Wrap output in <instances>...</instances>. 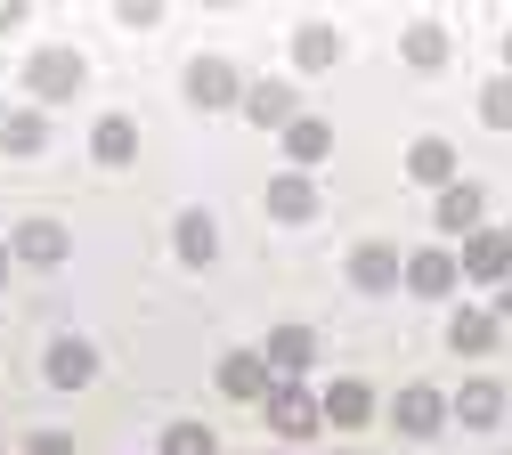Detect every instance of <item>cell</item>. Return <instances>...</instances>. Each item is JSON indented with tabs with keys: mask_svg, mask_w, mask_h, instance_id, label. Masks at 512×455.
<instances>
[{
	"mask_svg": "<svg viewBox=\"0 0 512 455\" xmlns=\"http://www.w3.org/2000/svg\"><path fill=\"white\" fill-rule=\"evenodd\" d=\"M90 90V65H82V49H66V41H49V49H33L25 57V98L49 114V106H66V98H82Z\"/></svg>",
	"mask_w": 512,
	"mask_h": 455,
	"instance_id": "obj_1",
	"label": "cell"
},
{
	"mask_svg": "<svg viewBox=\"0 0 512 455\" xmlns=\"http://www.w3.org/2000/svg\"><path fill=\"white\" fill-rule=\"evenodd\" d=\"M179 90H187V106H196V114H228V106H244V90H252V82L236 74L228 57H212V49H204L196 65H187V82H179Z\"/></svg>",
	"mask_w": 512,
	"mask_h": 455,
	"instance_id": "obj_2",
	"label": "cell"
},
{
	"mask_svg": "<svg viewBox=\"0 0 512 455\" xmlns=\"http://www.w3.org/2000/svg\"><path fill=\"white\" fill-rule=\"evenodd\" d=\"M261 415H269L277 439H317V431H326V407H317V390H301V382H277L261 399Z\"/></svg>",
	"mask_w": 512,
	"mask_h": 455,
	"instance_id": "obj_3",
	"label": "cell"
},
{
	"mask_svg": "<svg viewBox=\"0 0 512 455\" xmlns=\"http://www.w3.org/2000/svg\"><path fill=\"white\" fill-rule=\"evenodd\" d=\"M391 431H399V439H439V431H447V390L407 382L399 399H391Z\"/></svg>",
	"mask_w": 512,
	"mask_h": 455,
	"instance_id": "obj_4",
	"label": "cell"
},
{
	"mask_svg": "<svg viewBox=\"0 0 512 455\" xmlns=\"http://www.w3.org/2000/svg\"><path fill=\"white\" fill-rule=\"evenodd\" d=\"M350 285H358V293H399V285H407V252L382 244V236H366V244L350 252Z\"/></svg>",
	"mask_w": 512,
	"mask_h": 455,
	"instance_id": "obj_5",
	"label": "cell"
},
{
	"mask_svg": "<svg viewBox=\"0 0 512 455\" xmlns=\"http://www.w3.org/2000/svg\"><path fill=\"white\" fill-rule=\"evenodd\" d=\"M447 415H456L464 431H496V423H512V399H504V382H488V374H472L456 399H447Z\"/></svg>",
	"mask_w": 512,
	"mask_h": 455,
	"instance_id": "obj_6",
	"label": "cell"
},
{
	"mask_svg": "<svg viewBox=\"0 0 512 455\" xmlns=\"http://www.w3.org/2000/svg\"><path fill=\"white\" fill-rule=\"evenodd\" d=\"M456 260H464L472 285H504V277H512V228H472Z\"/></svg>",
	"mask_w": 512,
	"mask_h": 455,
	"instance_id": "obj_7",
	"label": "cell"
},
{
	"mask_svg": "<svg viewBox=\"0 0 512 455\" xmlns=\"http://www.w3.org/2000/svg\"><path fill=\"white\" fill-rule=\"evenodd\" d=\"M317 407H326V431H366L374 423V390L358 374H334L326 390H317Z\"/></svg>",
	"mask_w": 512,
	"mask_h": 455,
	"instance_id": "obj_8",
	"label": "cell"
},
{
	"mask_svg": "<svg viewBox=\"0 0 512 455\" xmlns=\"http://www.w3.org/2000/svg\"><path fill=\"white\" fill-rule=\"evenodd\" d=\"M261 204H269L277 228H309V220H317V179H309V171H277Z\"/></svg>",
	"mask_w": 512,
	"mask_h": 455,
	"instance_id": "obj_9",
	"label": "cell"
},
{
	"mask_svg": "<svg viewBox=\"0 0 512 455\" xmlns=\"http://www.w3.org/2000/svg\"><path fill=\"white\" fill-rule=\"evenodd\" d=\"M41 374H49L57 390H90V382H98V350H90L82 334H57V342L41 350Z\"/></svg>",
	"mask_w": 512,
	"mask_h": 455,
	"instance_id": "obj_10",
	"label": "cell"
},
{
	"mask_svg": "<svg viewBox=\"0 0 512 455\" xmlns=\"http://www.w3.org/2000/svg\"><path fill=\"white\" fill-rule=\"evenodd\" d=\"M244 114L261 122V130H277V139H285V130L301 122V90H293L285 74H269V82H252V90H244Z\"/></svg>",
	"mask_w": 512,
	"mask_h": 455,
	"instance_id": "obj_11",
	"label": "cell"
},
{
	"mask_svg": "<svg viewBox=\"0 0 512 455\" xmlns=\"http://www.w3.org/2000/svg\"><path fill=\"white\" fill-rule=\"evenodd\" d=\"M456 285H464V260L447 252V244H423V252H407V293L439 301V293H456Z\"/></svg>",
	"mask_w": 512,
	"mask_h": 455,
	"instance_id": "obj_12",
	"label": "cell"
},
{
	"mask_svg": "<svg viewBox=\"0 0 512 455\" xmlns=\"http://www.w3.org/2000/svg\"><path fill=\"white\" fill-rule=\"evenodd\" d=\"M171 252L187 260V269H212V260H220V220H212L204 204H187V212L171 220Z\"/></svg>",
	"mask_w": 512,
	"mask_h": 455,
	"instance_id": "obj_13",
	"label": "cell"
},
{
	"mask_svg": "<svg viewBox=\"0 0 512 455\" xmlns=\"http://www.w3.org/2000/svg\"><path fill=\"white\" fill-rule=\"evenodd\" d=\"M9 252L25 260V269H57V260H66V252H74V236H66V228H57V220H41V212H33V220H25L17 236H9Z\"/></svg>",
	"mask_w": 512,
	"mask_h": 455,
	"instance_id": "obj_14",
	"label": "cell"
},
{
	"mask_svg": "<svg viewBox=\"0 0 512 455\" xmlns=\"http://www.w3.org/2000/svg\"><path fill=\"white\" fill-rule=\"evenodd\" d=\"M488 220V195L472 187V179H456V187H439V204H431V228H447V236H472Z\"/></svg>",
	"mask_w": 512,
	"mask_h": 455,
	"instance_id": "obj_15",
	"label": "cell"
},
{
	"mask_svg": "<svg viewBox=\"0 0 512 455\" xmlns=\"http://www.w3.org/2000/svg\"><path fill=\"white\" fill-rule=\"evenodd\" d=\"M220 390H228V399H252V407H261L269 390H277V374H269L261 350H228V358H220Z\"/></svg>",
	"mask_w": 512,
	"mask_h": 455,
	"instance_id": "obj_16",
	"label": "cell"
},
{
	"mask_svg": "<svg viewBox=\"0 0 512 455\" xmlns=\"http://www.w3.org/2000/svg\"><path fill=\"white\" fill-rule=\"evenodd\" d=\"M261 358H269V374H277V382H301V374H309V358H317V334H309V325H277V334L261 342Z\"/></svg>",
	"mask_w": 512,
	"mask_h": 455,
	"instance_id": "obj_17",
	"label": "cell"
},
{
	"mask_svg": "<svg viewBox=\"0 0 512 455\" xmlns=\"http://www.w3.org/2000/svg\"><path fill=\"white\" fill-rule=\"evenodd\" d=\"M293 65H301V74H334V65H342V33H334L326 17L293 25Z\"/></svg>",
	"mask_w": 512,
	"mask_h": 455,
	"instance_id": "obj_18",
	"label": "cell"
},
{
	"mask_svg": "<svg viewBox=\"0 0 512 455\" xmlns=\"http://www.w3.org/2000/svg\"><path fill=\"white\" fill-rule=\"evenodd\" d=\"M407 179L415 187H456V147H447L439 130H423V139L407 147Z\"/></svg>",
	"mask_w": 512,
	"mask_h": 455,
	"instance_id": "obj_19",
	"label": "cell"
},
{
	"mask_svg": "<svg viewBox=\"0 0 512 455\" xmlns=\"http://www.w3.org/2000/svg\"><path fill=\"white\" fill-rule=\"evenodd\" d=\"M90 155H98L106 171L139 163V122H131V114H98V130H90Z\"/></svg>",
	"mask_w": 512,
	"mask_h": 455,
	"instance_id": "obj_20",
	"label": "cell"
},
{
	"mask_svg": "<svg viewBox=\"0 0 512 455\" xmlns=\"http://www.w3.org/2000/svg\"><path fill=\"white\" fill-rule=\"evenodd\" d=\"M496 334H504L496 309H456V317H447V350H456V358H488Z\"/></svg>",
	"mask_w": 512,
	"mask_h": 455,
	"instance_id": "obj_21",
	"label": "cell"
},
{
	"mask_svg": "<svg viewBox=\"0 0 512 455\" xmlns=\"http://www.w3.org/2000/svg\"><path fill=\"white\" fill-rule=\"evenodd\" d=\"M326 155H334V122H326V114H301V122L285 130V163L309 171V163H326Z\"/></svg>",
	"mask_w": 512,
	"mask_h": 455,
	"instance_id": "obj_22",
	"label": "cell"
},
{
	"mask_svg": "<svg viewBox=\"0 0 512 455\" xmlns=\"http://www.w3.org/2000/svg\"><path fill=\"white\" fill-rule=\"evenodd\" d=\"M399 57L415 65V74H439V65H447V25H439V17H415V25L399 33Z\"/></svg>",
	"mask_w": 512,
	"mask_h": 455,
	"instance_id": "obj_23",
	"label": "cell"
},
{
	"mask_svg": "<svg viewBox=\"0 0 512 455\" xmlns=\"http://www.w3.org/2000/svg\"><path fill=\"white\" fill-rule=\"evenodd\" d=\"M0 147H9V155H41L49 147V114L41 106H17L9 122H0Z\"/></svg>",
	"mask_w": 512,
	"mask_h": 455,
	"instance_id": "obj_24",
	"label": "cell"
},
{
	"mask_svg": "<svg viewBox=\"0 0 512 455\" xmlns=\"http://www.w3.org/2000/svg\"><path fill=\"white\" fill-rule=\"evenodd\" d=\"M155 455H220V431L212 423H163V447Z\"/></svg>",
	"mask_w": 512,
	"mask_h": 455,
	"instance_id": "obj_25",
	"label": "cell"
},
{
	"mask_svg": "<svg viewBox=\"0 0 512 455\" xmlns=\"http://www.w3.org/2000/svg\"><path fill=\"white\" fill-rule=\"evenodd\" d=\"M480 122L488 130H512V74H488L480 82Z\"/></svg>",
	"mask_w": 512,
	"mask_h": 455,
	"instance_id": "obj_26",
	"label": "cell"
},
{
	"mask_svg": "<svg viewBox=\"0 0 512 455\" xmlns=\"http://www.w3.org/2000/svg\"><path fill=\"white\" fill-rule=\"evenodd\" d=\"M114 25H131V33L163 25V0H122V9H114Z\"/></svg>",
	"mask_w": 512,
	"mask_h": 455,
	"instance_id": "obj_27",
	"label": "cell"
},
{
	"mask_svg": "<svg viewBox=\"0 0 512 455\" xmlns=\"http://www.w3.org/2000/svg\"><path fill=\"white\" fill-rule=\"evenodd\" d=\"M25 455H74V439H66V431H33Z\"/></svg>",
	"mask_w": 512,
	"mask_h": 455,
	"instance_id": "obj_28",
	"label": "cell"
},
{
	"mask_svg": "<svg viewBox=\"0 0 512 455\" xmlns=\"http://www.w3.org/2000/svg\"><path fill=\"white\" fill-rule=\"evenodd\" d=\"M25 17H33L25 0H0V33H25Z\"/></svg>",
	"mask_w": 512,
	"mask_h": 455,
	"instance_id": "obj_29",
	"label": "cell"
},
{
	"mask_svg": "<svg viewBox=\"0 0 512 455\" xmlns=\"http://www.w3.org/2000/svg\"><path fill=\"white\" fill-rule=\"evenodd\" d=\"M504 317H512V285H504V293H496V325H504Z\"/></svg>",
	"mask_w": 512,
	"mask_h": 455,
	"instance_id": "obj_30",
	"label": "cell"
},
{
	"mask_svg": "<svg viewBox=\"0 0 512 455\" xmlns=\"http://www.w3.org/2000/svg\"><path fill=\"white\" fill-rule=\"evenodd\" d=\"M9 260H17V252H9V244H0V285H9Z\"/></svg>",
	"mask_w": 512,
	"mask_h": 455,
	"instance_id": "obj_31",
	"label": "cell"
},
{
	"mask_svg": "<svg viewBox=\"0 0 512 455\" xmlns=\"http://www.w3.org/2000/svg\"><path fill=\"white\" fill-rule=\"evenodd\" d=\"M504 65H512V33H504Z\"/></svg>",
	"mask_w": 512,
	"mask_h": 455,
	"instance_id": "obj_32",
	"label": "cell"
},
{
	"mask_svg": "<svg viewBox=\"0 0 512 455\" xmlns=\"http://www.w3.org/2000/svg\"><path fill=\"white\" fill-rule=\"evenodd\" d=\"M0 122H9V106H0Z\"/></svg>",
	"mask_w": 512,
	"mask_h": 455,
	"instance_id": "obj_33",
	"label": "cell"
},
{
	"mask_svg": "<svg viewBox=\"0 0 512 455\" xmlns=\"http://www.w3.org/2000/svg\"><path fill=\"white\" fill-rule=\"evenodd\" d=\"M277 455H285V447H277Z\"/></svg>",
	"mask_w": 512,
	"mask_h": 455,
	"instance_id": "obj_34",
	"label": "cell"
},
{
	"mask_svg": "<svg viewBox=\"0 0 512 455\" xmlns=\"http://www.w3.org/2000/svg\"><path fill=\"white\" fill-rule=\"evenodd\" d=\"M334 455H342V447H334Z\"/></svg>",
	"mask_w": 512,
	"mask_h": 455,
	"instance_id": "obj_35",
	"label": "cell"
}]
</instances>
